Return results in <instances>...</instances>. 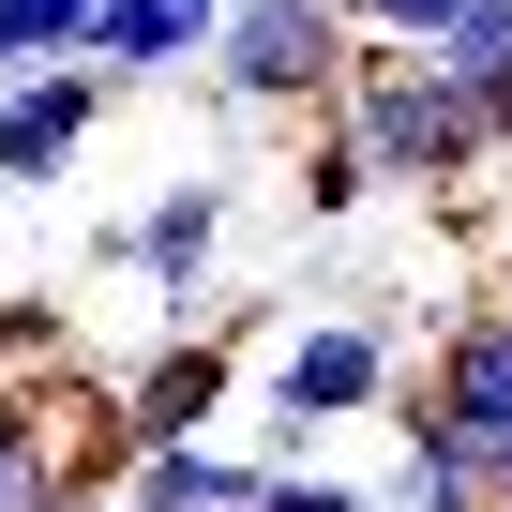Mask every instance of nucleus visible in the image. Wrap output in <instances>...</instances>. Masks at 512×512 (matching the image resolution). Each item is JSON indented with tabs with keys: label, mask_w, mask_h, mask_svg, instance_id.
Returning a JSON list of instances; mask_svg holds the SVG:
<instances>
[{
	"label": "nucleus",
	"mask_w": 512,
	"mask_h": 512,
	"mask_svg": "<svg viewBox=\"0 0 512 512\" xmlns=\"http://www.w3.org/2000/svg\"><path fill=\"white\" fill-rule=\"evenodd\" d=\"M437 61H452V91L482 106V136L512 151V0H482V16H467V31L437 46Z\"/></svg>",
	"instance_id": "9b49d317"
},
{
	"label": "nucleus",
	"mask_w": 512,
	"mask_h": 512,
	"mask_svg": "<svg viewBox=\"0 0 512 512\" xmlns=\"http://www.w3.org/2000/svg\"><path fill=\"white\" fill-rule=\"evenodd\" d=\"M407 452H452V467H482L497 497H512V302H467V317H437V347L407 362Z\"/></svg>",
	"instance_id": "7ed1b4c3"
},
{
	"label": "nucleus",
	"mask_w": 512,
	"mask_h": 512,
	"mask_svg": "<svg viewBox=\"0 0 512 512\" xmlns=\"http://www.w3.org/2000/svg\"><path fill=\"white\" fill-rule=\"evenodd\" d=\"M226 392H241V332H211V317H196L181 347H151V362L121 377V437H136V452L211 437V422H226Z\"/></svg>",
	"instance_id": "39448f33"
},
{
	"label": "nucleus",
	"mask_w": 512,
	"mask_h": 512,
	"mask_svg": "<svg viewBox=\"0 0 512 512\" xmlns=\"http://www.w3.org/2000/svg\"><path fill=\"white\" fill-rule=\"evenodd\" d=\"M0 106H16V76H0Z\"/></svg>",
	"instance_id": "a211bd4d"
},
{
	"label": "nucleus",
	"mask_w": 512,
	"mask_h": 512,
	"mask_svg": "<svg viewBox=\"0 0 512 512\" xmlns=\"http://www.w3.org/2000/svg\"><path fill=\"white\" fill-rule=\"evenodd\" d=\"M347 76H362V31L317 16V0H241L226 46H211V91H226L241 121H332Z\"/></svg>",
	"instance_id": "20e7f679"
},
{
	"label": "nucleus",
	"mask_w": 512,
	"mask_h": 512,
	"mask_svg": "<svg viewBox=\"0 0 512 512\" xmlns=\"http://www.w3.org/2000/svg\"><path fill=\"white\" fill-rule=\"evenodd\" d=\"M317 16H347V31H362V16H377V0H317Z\"/></svg>",
	"instance_id": "f3484780"
},
{
	"label": "nucleus",
	"mask_w": 512,
	"mask_h": 512,
	"mask_svg": "<svg viewBox=\"0 0 512 512\" xmlns=\"http://www.w3.org/2000/svg\"><path fill=\"white\" fill-rule=\"evenodd\" d=\"M377 196H392V166L362 151L347 106H332V121H287V211H302V226H362Z\"/></svg>",
	"instance_id": "9d476101"
},
{
	"label": "nucleus",
	"mask_w": 512,
	"mask_h": 512,
	"mask_svg": "<svg viewBox=\"0 0 512 512\" xmlns=\"http://www.w3.org/2000/svg\"><path fill=\"white\" fill-rule=\"evenodd\" d=\"M377 512H512L482 467H452V452H407L392 482H377Z\"/></svg>",
	"instance_id": "f8f14e48"
},
{
	"label": "nucleus",
	"mask_w": 512,
	"mask_h": 512,
	"mask_svg": "<svg viewBox=\"0 0 512 512\" xmlns=\"http://www.w3.org/2000/svg\"><path fill=\"white\" fill-rule=\"evenodd\" d=\"M226 16L241 0H106V76L121 91H166V76H211V46H226Z\"/></svg>",
	"instance_id": "6e6552de"
},
{
	"label": "nucleus",
	"mask_w": 512,
	"mask_h": 512,
	"mask_svg": "<svg viewBox=\"0 0 512 512\" xmlns=\"http://www.w3.org/2000/svg\"><path fill=\"white\" fill-rule=\"evenodd\" d=\"M256 512H377V497L332 482V467H272V497H256Z\"/></svg>",
	"instance_id": "dca6fc26"
},
{
	"label": "nucleus",
	"mask_w": 512,
	"mask_h": 512,
	"mask_svg": "<svg viewBox=\"0 0 512 512\" xmlns=\"http://www.w3.org/2000/svg\"><path fill=\"white\" fill-rule=\"evenodd\" d=\"M347 121H362V151L392 166V196H467V181L497 166V136H482V106L452 91V61H437V46H362Z\"/></svg>",
	"instance_id": "f03ea898"
},
{
	"label": "nucleus",
	"mask_w": 512,
	"mask_h": 512,
	"mask_svg": "<svg viewBox=\"0 0 512 512\" xmlns=\"http://www.w3.org/2000/svg\"><path fill=\"white\" fill-rule=\"evenodd\" d=\"M106 61H46V76H16V106H0V181L16 196H46L76 151H91V121H106Z\"/></svg>",
	"instance_id": "423d86ee"
},
{
	"label": "nucleus",
	"mask_w": 512,
	"mask_h": 512,
	"mask_svg": "<svg viewBox=\"0 0 512 512\" xmlns=\"http://www.w3.org/2000/svg\"><path fill=\"white\" fill-rule=\"evenodd\" d=\"M211 241H226V181H151V211H121V226H106V256L166 287V317H196Z\"/></svg>",
	"instance_id": "0eeeda50"
},
{
	"label": "nucleus",
	"mask_w": 512,
	"mask_h": 512,
	"mask_svg": "<svg viewBox=\"0 0 512 512\" xmlns=\"http://www.w3.org/2000/svg\"><path fill=\"white\" fill-rule=\"evenodd\" d=\"M61 377V302H0V377Z\"/></svg>",
	"instance_id": "2eb2a0df"
},
{
	"label": "nucleus",
	"mask_w": 512,
	"mask_h": 512,
	"mask_svg": "<svg viewBox=\"0 0 512 512\" xmlns=\"http://www.w3.org/2000/svg\"><path fill=\"white\" fill-rule=\"evenodd\" d=\"M482 16V0H377V16H362V46H452Z\"/></svg>",
	"instance_id": "4468645a"
},
{
	"label": "nucleus",
	"mask_w": 512,
	"mask_h": 512,
	"mask_svg": "<svg viewBox=\"0 0 512 512\" xmlns=\"http://www.w3.org/2000/svg\"><path fill=\"white\" fill-rule=\"evenodd\" d=\"M256 497H272V452H226V437L121 452V512H256Z\"/></svg>",
	"instance_id": "1a4fd4ad"
},
{
	"label": "nucleus",
	"mask_w": 512,
	"mask_h": 512,
	"mask_svg": "<svg viewBox=\"0 0 512 512\" xmlns=\"http://www.w3.org/2000/svg\"><path fill=\"white\" fill-rule=\"evenodd\" d=\"M377 407H407L392 317H302V332L256 347V452H272V467H302L317 422H377Z\"/></svg>",
	"instance_id": "f257e3e1"
},
{
	"label": "nucleus",
	"mask_w": 512,
	"mask_h": 512,
	"mask_svg": "<svg viewBox=\"0 0 512 512\" xmlns=\"http://www.w3.org/2000/svg\"><path fill=\"white\" fill-rule=\"evenodd\" d=\"M76 482H106V467H76V452H0V512H61Z\"/></svg>",
	"instance_id": "ddd939ff"
}]
</instances>
